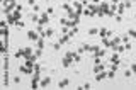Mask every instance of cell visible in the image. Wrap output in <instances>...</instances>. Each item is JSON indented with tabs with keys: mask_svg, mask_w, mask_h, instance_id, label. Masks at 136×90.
<instances>
[{
	"mask_svg": "<svg viewBox=\"0 0 136 90\" xmlns=\"http://www.w3.org/2000/svg\"><path fill=\"white\" fill-rule=\"evenodd\" d=\"M92 72H94V75L95 73H100V72H104V65H94V68H92Z\"/></svg>",
	"mask_w": 136,
	"mask_h": 90,
	"instance_id": "6",
	"label": "cell"
},
{
	"mask_svg": "<svg viewBox=\"0 0 136 90\" xmlns=\"http://www.w3.org/2000/svg\"><path fill=\"white\" fill-rule=\"evenodd\" d=\"M51 48H53L55 51H58V49H61V44H60V43H53V44H51Z\"/></svg>",
	"mask_w": 136,
	"mask_h": 90,
	"instance_id": "19",
	"label": "cell"
},
{
	"mask_svg": "<svg viewBox=\"0 0 136 90\" xmlns=\"http://www.w3.org/2000/svg\"><path fill=\"white\" fill-rule=\"evenodd\" d=\"M71 61H73V59H70L68 56H65L63 59H61V65H63V68H68V66L71 65Z\"/></svg>",
	"mask_w": 136,
	"mask_h": 90,
	"instance_id": "8",
	"label": "cell"
},
{
	"mask_svg": "<svg viewBox=\"0 0 136 90\" xmlns=\"http://www.w3.org/2000/svg\"><path fill=\"white\" fill-rule=\"evenodd\" d=\"M4 85H5V87L9 85V70H7L5 73H4Z\"/></svg>",
	"mask_w": 136,
	"mask_h": 90,
	"instance_id": "15",
	"label": "cell"
},
{
	"mask_svg": "<svg viewBox=\"0 0 136 90\" xmlns=\"http://www.w3.org/2000/svg\"><path fill=\"white\" fill-rule=\"evenodd\" d=\"M12 82H14V83H20V82H22V78H20V75H15Z\"/></svg>",
	"mask_w": 136,
	"mask_h": 90,
	"instance_id": "20",
	"label": "cell"
},
{
	"mask_svg": "<svg viewBox=\"0 0 136 90\" xmlns=\"http://www.w3.org/2000/svg\"><path fill=\"white\" fill-rule=\"evenodd\" d=\"M128 36H129L131 39H136V31H134V29H129V31H128Z\"/></svg>",
	"mask_w": 136,
	"mask_h": 90,
	"instance_id": "17",
	"label": "cell"
},
{
	"mask_svg": "<svg viewBox=\"0 0 136 90\" xmlns=\"http://www.w3.org/2000/svg\"><path fill=\"white\" fill-rule=\"evenodd\" d=\"M48 19H49L48 14H41V17H39V26H44V24L48 22Z\"/></svg>",
	"mask_w": 136,
	"mask_h": 90,
	"instance_id": "7",
	"label": "cell"
},
{
	"mask_svg": "<svg viewBox=\"0 0 136 90\" xmlns=\"http://www.w3.org/2000/svg\"><path fill=\"white\" fill-rule=\"evenodd\" d=\"M58 87H60V88H68V87H70V80H68V78H63V80L58 83Z\"/></svg>",
	"mask_w": 136,
	"mask_h": 90,
	"instance_id": "5",
	"label": "cell"
},
{
	"mask_svg": "<svg viewBox=\"0 0 136 90\" xmlns=\"http://www.w3.org/2000/svg\"><path fill=\"white\" fill-rule=\"evenodd\" d=\"M27 4H29L31 7H33V5H36V0H27Z\"/></svg>",
	"mask_w": 136,
	"mask_h": 90,
	"instance_id": "28",
	"label": "cell"
},
{
	"mask_svg": "<svg viewBox=\"0 0 136 90\" xmlns=\"http://www.w3.org/2000/svg\"><path fill=\"white\" fill-rule=\"evenodd\" d=\"M131 2H133V4H136V0H131Z\"/></svg>",
	"mask_w": 136,
	"mask_h": 90,
	"instance_id": "30",
	"label": "cell"
},
{
	"mask_svg": "<svg viewBox=\"0 0 136 90\" xmlns=\"http://www.w3.org/2000/svg\"><path fill=\"white\" fill-rule=\"evenodd\" d=\"M73 61H75V63H80V61H82V54H80V53H75V56H73Z\"/></svg>",
	"mask_w": 136,
	"mask_h": 90,
	"instance_id": "14",
	"label": "cell"
},
{
	"mask_svg": "<svg viewBox=\"0 0 136 90\" xmlns=\"http://www.w3.org/2000/svg\"><path fill=\"white\" fill-rule=\"evenodd\" d=\"M15 27H17V29H22V27H24V22H22V21H17V22H15Z\"/></svg>",
	"mask_w": 136,
	"mask_h": 90,
	"instance_id": "24",
	"label": "cell"
},
{
	"mask_svg": "<svg viewBox=\"0 0 136 90\" xmlns=\"http://www.w3.org/2000/svg\"><path fill=\"white\" fill-rule=\"evenodd\" d=\"M55 36V29L53 27H49V29H46V39H49V37H53Z\"/></svg>",
	"mask_w": 136,
	"mask_h": 90,
	"instance_id": "12",
	"label": "cell"
},
{
	"mask_svg": "<svg viewBox=\"0 0 136 90\" xmlns=\"http://www.w3.org/2000/svg\"><path fill=\"white\" fill-rule=\"evenodd\" d=\"M111 63H119V54H117V53H114V54L111 56Z\"/></svg>",
	"mask_w": 136,
	"mask_h": 90,
	"instance_id": "13",
	"label": "cell"
},
{
	"mask_svg": "<svg viewBox=\"0 0 136 90\" xmlns=\"http://www.w3.org/2000/svg\"><path fill=\"white\" fill-rule=\"evenodd\" d=\"M44 37H39L38 41H36V48H39V49H44Z\"/></svg>",
	"mask_w": 136,
	"mask_h": 90,
	"instance_id": "10",
	"label": "cell"
},
{
	"mask_svg": "<svg viewBox=\"0 0 136 90\" xmlns=\"http://www.w3.org/2000/svg\"><path fill=\"white\" fill-rule=\"evenodd\" d=\"M46 14H48V15H53V14H55V9H53V7H48V9H46Z\"/></svg>",
	"mask_w": 136,
	"mask_h": 90,
	"instance_id": "23",
	"label": "cell"
},
{
	"mask_svg": "<svg viewBox=\"0 0 136 90\" xmlns=\"http://www.w3.org/2000/svg\"><path fill=\"white\" fill-rule=\"evenodd\" d=\"M19 72L22 75H31V73H33V68L27 66V65H22V66H19Z\"/></svg>",
	"mask_w": 136,
	"mask_h": 90,
	"instance_id": "1",
	"label": "cell"
},
{
	"mask_svg": "<svg viewBox=\"0 0 136 90\" xmlns=\"http://www.w3.org/2000/svg\"><path fill=\"white\" fill-rule=\"evenodd\" d=\"M31 21L36 22V24H39V15L38 14H33V15H31Z\"/></svg>",
	"mask_w": 136,
	"mask_h": 90,
	"instance_id": "18",
	"label": "cell"
},
{
	"mask_svg": "<svg viewBox=\"0 0 136 90\" xmlns=\"http://www.w3.org/2000/svg\"><path fill=\"white\" fill-rule=\"evenodd\" d=\"M131 72H133V75H136V63L131 65Z\"/></svg>",
	"mask_w": 136,
	"mask_h": 90,
	"instance_id": "26",
	"label": "cell"
},
{
	"mask_svg": "<svg viewBox=\"0 0 136 90\" xmlns=\"http://www.w3.org/2000/svg\"><path fill=\"white\" fill-rule=\"evenodd\" d=\"M114 76H116V72H112V70H109V72H107V78H114Z\"/></svg>",
	"mask_w": 136,
	"mask_h": 90,
	"instance_id": "22",
	"label": "cell"
},
{
	"mask_svg": "<svg viewBox=\"0 0 136 90\" xmlns=\"http://www.w3.org/2000/svg\"><path fill=\"white\" fill-rule=\"evenodd\" d=\"M133 75V72H131V70H126V72H124V76H126V78H129Z\"/></svg>",
	"mask_w": 136,
	"mask_h": 90,
	"instance_id": "25",
	"label": "cell"
},
{
	"mask_svg": "<svg viewBox=\"0 0 136 90\" xmlns=\"http://www.w3.org/2000/svg\"><path fill=\"white\" fill-rule=\"evenodd\" d=\"M97 32H99L97 27H90V29H89V36H94V34H97Z\"/></svg>",
	"mask_w": 136,
	"mask_h": 90,
	"instance_id": "16",
	"label": "cell"
},
{
	"mask_svg": "<svg viewBox=\"0 0 136 90\" xmlns=\"http://www.w3.org/2000/svg\"><path fill=\"white\" fill-rule=\"evenodd\" d=\"M114 19H116V22H122V15H116Z\"/></svg>",
	"mask_w": 136,
	"mask_h": 90,
	"instance_id": "27",
	"label": "cell"
},
{
	"mask_svg": "<svg viewBox=\"0 0 136 90\" xmlns=\"http://www.w3.org/2000/svg\"><path fill=\"white\" fill-rule=\"evenodd\" d=\"M116 10H117V14H119V15H122V14H124V10H126V5H124V4H119V5L116 7Z\"/></svg>",
	"mask_w": 136,
	"mask_h": 90,
	"instance_id": "11",
	"label": "cell"
},
{
	"mask_svg": "<svg viewBox=\"0 0 136 90\" xmlns=\"http://www.w3.org/2000/svg\"><path fill=\"white\" fill-rule=\"evenodd\" d=\"M27 37L31 39V41H38L41 36H39V32H38V31H29V32H27Z\"/></svg>",
	"mask_w": 136,
	"mask_h": 90,
	"instance_id": "3",
	"label": "cell"
},
{
	"mask_svg": "<svg viewBox=\"0 0 136 90\" xmlns=\"http://www.w3.org/2000/svg\"><path fill=\"white\" fill-rule=\"evenodd\" d=\"M111 2H112V4H117V2H119V0H111Z\"/></svg>",
	"mask_w": 136,
	"mask_h": 90,
	"instance_id": "29",
	"label": "cell"
},
{
	"mask_svg": "<svg viewBox=\"0 0 136 90\" xmlns=\"http://www.w3.org/2000/svg\"><path fill=\"white\" fill-rule=\"evenodd\" d=\"M107 78V72H100V73H95V82H102V80Z\"/></svg>",
	"mask_w": 136,
	"mask_h": 90,
	"instance_id": "4",
	"label": "cell"
},
{
	"mask_svg": "<svg viewBox=\"0 0 136 90\" xmlns=\"http://www.w3.org/2000/svg\"><path fill=\"white\" fill-rule=\"evenodd\" d=\"M33 54H34V53H33V49H31L29 46H27V48H24V58H26V59H29Z\"/></svg>",
	"mask_w": 136,
	"mask_h": 90,
	"instance_id": "9",
	"label": "cell"
},
{
	"mask_svg": "<svg viewBox=\"0 0 136 90\" xmlns=\"http://www.w3.org/2000/svg\"><path fill=\"white\" fill-rule=\"evenodd\" d=\"M33 10H34V14H38V12H41V5H33Z\"/></svg>",
	"mask_w": 136,
	"mask_h": 90,
	"instance_id": "21",
	"label": "cell"
},
{
	"mask_svg": "<svg viewBox=\"0 0 136 90\" xmlns=\"http://www.w3.org/2000/svg\"><path fill=\"white\" fill-rule=\"evenodd\" d=\"M49 83H51V76H44L43 80H39V87L41 88H46Z\"/></svg>",
	"mask_w": 136,
	"mask_h": 90,
	"instance_id": "2",
	"label": "cell"
}]
</instances>
